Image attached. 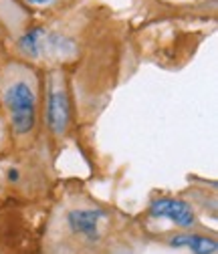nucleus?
Listing matches in <instances>:
<instances>
[{"mask_svg": "<svg viewBox=\"0 0 218 254\" xmlns=\"http://www.w3.org/2000/svg\"><path fill=\"white\" fill-rule=\"evenodd\" d=\"M166 244L178 250H188L192 254H216L218 242L214 236H206L192 230H180L166 236Z\"/></svg>", "mask_w": 218, "mask_h": 254, "instance_id": "nucleus-7", "label": "nucleus"}, {"mask_svg": "<svg viewBox=\"0 0 218 254\" xmlns=\"http://www.w3.org/2000/svg\"><path fill=\"white\" fill-rule=\"evenodd\" d=\"M121 248V220L113 208L85 192H71L53 208L43 254H117Z\"/></svg>", "mask_w": 218, "mask_h": 254, "instance_id": "nucleus-1", "label": "nucleus"}, {"mask_svg": "<svg viewBox=\"0 0 218 254\" xmlns=\"http://www.w3.org/2000/svg\"><path fill=\"white\" fill-rule=\"evenodd\" d=\"M117 254H134V252H130V250H126V248H123V250H119Z\"/></svg>", "mask_w": 218, "mask_h": 254, "instance_id": "nucleus-9", "label": "nucleus"}, {"mask_svg": "<svg viewBox=\"0 0 218 254\" xmlns=\"http://www.w3.org/2000/svg\"><path fill=\"white\" fill-rule=\"evenodd\" d=\"M0 105L16 141H30L41 125L43 85L37 69L14 59L0 71Z\"/></svg>", "mask_w": 218, "mask_h": 254, "instance_id": "nucleus-2", "label": "nucleus"}, {"mask_svg": "<svg viewBox=\"0 0 218 254\" xmlns=\"http://www.w3.org/2000/svg\"><path fill=\"white\" fill-rule=\"evenodd\" d=\"M41 119L57 141L65 139L73 127L71 87H69L67 71L63 67H53L45 79Z\"/></svg>", "mask_w": 218, "mask_h": 254, "instance_id": "nucleus-4", "label": "nucleus"}, {"mask_svg": "<svg viewBox=\"0 0 218 254\" xmlns=\"http://www.w3.org/2000/svg\"><path fill=\"white\" fill-rule=\"evenodd\" d=\"M79 51V39L71 30L53 22L26 24L14 37L16 59L28 63V65L49 63L51 69L63 67L65 63L77 61Z\"/></svg>", "mask_w": 218, "mask_h": 254, "instance_id": "nucleus-3", "label": "nucleus"}, {"mask_svg": "<svg viewBox=\"0 0 218 254\" xmlns=\"http://www.w3.org/2000/svg\"><path fill=\"white\" fill-rule=\"evenodd\" d=\"M149 220H168L178 230H192L196 226V212L190 202L174 196H158L147 206Z\"/></svg>", "mask_w": 218, "mask_h": 254, "instance_id": "nucleus-5", "label": "nucleus"}, {"mask_svg": "<svg viewBox=\"0 0 218 254\" xmlns=\"http://www.w3.org/2000/svg\"><path fill=\"white\" fill-rule=\"evenodd\" d=\"M16 2L26 8V10H33L37 14H53L67 8L73 0H16Z\"/></svg>", "mask_w": 218, "mask_h": 254, "instance_id": "nucleus-8", "label": "nucleus"}, {"mask_svg": "<svg viewBox=\"0 0 218 254\" xmlns=\"http://www.w3.org/2000/svg\"><path fill=\"white\" fill-rule=\"evenodd\" d=\"M30 232L16 208H0V254H26Z\"/></svg>", "mask_w": 218, "mask_h": 254, "instance_id": "nucleus-6", "label": "nucleus"}]
</instances>
